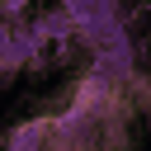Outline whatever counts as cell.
Wrapping results in <instances>:
<instances>
[{
	"mask_svg": "<svg viewBox=\"0 0 151 151\" xmlns=\"http://www.w3.org/2000/svg\"><path fill=\"white\" fill-rule=\"evenodd\" d=\"M0 151H47V118H24L5 132Z\"/></svg>",
	"mask_w": 151,
	"mask_h": 151,
	"instance_id": "1",
	"label": "cell"
}]
</instances>
